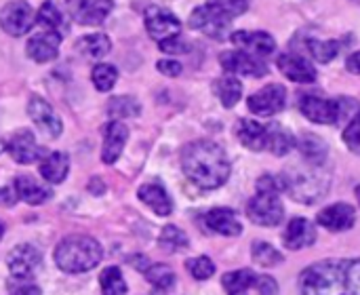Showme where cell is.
I'll return each instance as SVG.
<instances>
[{"label": "cell", "mask_w": 360, "mask_h": 295, "mask_svg": "<svg viewBox=\"0 0 360 295\" xmlns=\"http://www.w3.org/2000/svg\"><path fill=\"white\" fill-rule=\"evenodd\" d=\"M300 295H360V260H325L300 277Z\"/></svg>", "instance_id": "cell-1"}, {"label": "cell", "mask_w": 360, "mask_h": 295, "mask_svg": "<svg viewBox=\"0 0 360 295\" xmlns=\"http://www.w3.org/2000/svg\"><path fill=\"white\" fill-rule=\"evenodd\" d=\"M181 169L200 190L221 188L230 177V161L226 150L209 139H198L184 148Z\"/></svg>", "instance_id": "cell-2"}, {"label": "cell", "mask_w": 360, "mask_h": 295, "mask_svg": "<svg viewBox=\"0 0 360 295\" xmlns=\"http://www.w3.org/2000/svg\"><path fill=\"white\" fill-rule=\"evenodd\" d=\"M249 8L247 0H209L190 15V27L200 30L211 38H226L228 25Z\"/></svg>", "instance_id": "cell-3"}, {"label": "cell", "mask_w": 360, "mask_h": 295, "mask_svg": "<svg viewBox=\"0 0 360 295\" xmlns=\"http://www.w3.org/2000/svg\"><path fill=\"white\" fill-rule=\"evenodd\" d=\"M103 258L101 245L86 234L65 237L55 249V264L68 275H80L93 270Z\"/></svg>", "instance_id": "cell-4"}, {"label": "cell", "mask_w": 360, "mask_h": 295, "mask_svg": "<svg viewBox=\"0 0 360 295\" xmlns=\"http://www.w3.org/2000/svg\"><path fill=\"white\" fill-rule=\"evenodd\" d=\"M285 192H289L291 199L310 205L325 196L329 190V175L323 171V165L308 163L306 167H291L285 175Z\"/></svg>", "instance_id": "cell-5"}, {"label": "cell", "mask_w": 360, "mask_h": 295, "mask_svg": "<svg viewBox=\"0 0 360 295\" xmlns=\"http://www.w3.org/2000/svg\"><path fill=\"white\" fill-rule=\"evenodd\" d=\"M247 215L253 224L272 228L278 226L285 218V207L276 192H257L247 203Z\"/></svg>", "instance_id": "cell-6"}, {"label": "cell", "mask_w": 360, "mask_h": 295, "mask_svg": "<svg viewBox=\"0 0 360 295\" xmlns=\"http://www.w3.org/2000/svg\"><path fill=\"white\" fill-rule=\"evenodd\" d=\"M36 23V13L25 0H13L0 8V27L8 36H23Z\"/></svg>", "instance_id": "cell-7"}, {"label": "cell", "mask_w": 360, "mask_h": 295, "mask_svg": "<svg viewBox=\"0 0 360 295\" xmlns=\"http://www.w3.org/2000/svg\"><path fill=\"white\" fill-rule=\"evenodd\" d=\"M68 15L80 25H99L114 8V0H65Z\"/></svg>", "instance_id": "cell-8"}, {"label": "cell", "mask_w": 360, "mask_h": 295, "mask_svg": "<svg viewBox=\"0 0 360 295\" xmlns=\"http://www.w3.org/2000/svg\"><path fill=\"white\" fill-rule=\"evenodd\" d=\"M302 114L316 125H338L342 120L340 99H323L316 95H304L300 101Z\"/></svg>", "instance_id": "cell-9"}, {"label": "cell", "mask_w": 360, "mask_h": 295, "mask_svg": "<svg viewBox=\"0 0 360 295\" xmlns=\"http://www.w3.org/2000/svg\"><path fill=\"white\" fill-rule=\"evenodd\" d=\"M219 63L230 74H240V76H251V78H262L268 74V65L257 55L247 53V51H226L221 53Z\"/></svg>", "instance_id": "cell-10"}, {"label": "cell", "mask_w": 360, "mask_h": 295, "mask_svg": "<svg viewBox=\"0 0 360 295\" xmlns=\"http://www.w3.org/2000/svg\"><path fill=\"white\" fill-rule=\"evenodd\" d=\"M287 103V89L283 84H266L247 99V106L257 116H274Z\"/></svg>", "instance_id": "cell-11"}, {"label": "cell", "mask_w": 360, "mask_h": 295, "mask_svg": "<svg viewBox=\"0 0 360 295\" xmlns=\"http://www.w3.org/2000/svg\"><path fill=\"white\" fill-rule=\"evenodd\" d=\"M6 150L13 156L15 163L19 165H32L40 158L46 156V150L42 146H38L36 137L32 135L30 129H19L11 135V139L6 142Z\"/></svg>", "instance_id": "cell-12"}, {"label": "cell", "mask_w": 360, "mask_h": 295, "mask_svg": "<svg viewBox=\"0 0 360 295\" xmlns=\"http://www.w3.org/2000/svg\"><path fill=\"white\" fill-rule=\"evenodd\" d=\"M27 114L32 118V123L46 135V137H59L63 131V123L57 116V112L51 108V103L46 99H42L40 95H32L27 101Z\"/></svg>", "instance_id": "cell-13"}, {"label": "cell", "mask_w": 360, "mask_h": 295, "mask_svg": "<svg viewBox=\"0 0 360 295\" xmlns=\"http://www.w3.org/2000/svg\"><path fill=\"white\" fill-rule=\"evenodd\" d=\"M42 264V253L32 245H17L6 256V266L13 275V279L27 281Z\"/></svg>", "instance_id": "cell-14"}, {"label": "cell", "mask_w": 360, "mask_h": 295, "mask_svg": "<svg viewBox=\"0 0 360 295\" xmlns=\"http://www.w3.org/2000/svg\"><path fill=\"white\" fill-rule=\"evenodd\" d=\"M146 30L154 40L162 42L167 38L179 36L181 21L171 11H167L162 6H150L146 11Z\"/></svg>", "instance_id": "cell-15"}, {"label": "cell", "mask_w": 360, "mask_h": 295, "mask_svg": "<svg viewBox=\"0 0 360 295\" xmlns=\"http://www.w3.org/2000/svg\"><path fill=\"white\" fill-rule=\"evenodd\" d=\"M59 34L49 32V30H40L36 34H32V38L27 40V57H32L38 63H46L53 61L59 55V44H61Z\"/></svg>", "instance_id": "cell-16"}, {"label": "cell", "mask_w": 360, "mask_h": 295, "mask_svg": "<svg viewBox=\"0 0 360 295\" xmlns=\"http://www.w3.org/2000/svg\"><path fill=\"white\" fill-rule=\"evenodd\" d=\"M129 139V129L120 120H110L103 127V148H101V161L105 165H114Z\"/></svg>", "instance_id": "cell-17"}, {"label": "cell", "mask_w": 360, "mask_h": 295, "mask_svg": "<svg viewBox=\"0 0 360 295\" xmlns=\"http://www.w3.org/2000/svg\"><path fill=\"white\" fill-rule=\"evenodd\" d=\"M276 63H278V70H281L289 80H293V82L310 84V82L316 80V70H314V65H312L306 57H302V55H297V53H283V55H278Z\"/></svg>", "instance_id": "cell-18"}, {"label": "cell", "mask_w": 360, "mask_h": 295, "mask_svg": "<svg viewBox=\"0 0 360 295\" xmlns=\"http://www.w3.org/2000/svg\"><path fill=\"white\" fill-rule=\"evenodd\" d=\"M232 42L243 46L247 53H253V55H272L276 51V40L272 34L268 32H249V30H238V32H232Z\"/></svg>", "instance_id": "cell-19"}, {"label": "cell", "mask_w": 360, "mask_h": 295, "mask_svg": "<svg viewBox=\"0 0 360 295\" xmlns=\"http://www.w3.org/2000/svg\"><path fill=\"white\" fill-rule=\"evenodd\" d=\"M316 222L331 230V232H344V230H350L356 222V211L346 205V203H335L327 209H323L319 215H316Z\"/></svg>", "instance_id": "cell-20"}, {"label": "cell", "mask_w": 360, "mask_h": 295, "mask_svg": "<svg viewBox=\"0 0 360 295\" xmlns=\"http://www.w3.org/2000/svg\"><path fill=\"white\" fill-rule=\"evenodd\" d=\"M285 247L291 251H300L306 247H312L316 241V228L310 220L306 218H293L283 234Z\"/></svg>", "instance_id": "cell-21"}, {"label": "cell", "mask_w": 360, "mask_h": 295, "mask_svg": "<svg viewBox=\"0 0 360 295\" xmlns=\"http://www.w3.org/2000/svg\"><path fill=\"white\" fill-rule=\"evenodd\" d=\"M202 224L207 226V230L217 232L221 237H238L243 232V224L238 222L236 213L232 209H211L209 213L202 215Z\"/></svg>", "instance_id": "cell-22"}, {"label": "cell", "mask_w": 360, "mask_h": 295, "mask_svg": "<svg viewBox=\"0 0 360 295\" xmlns=\"http://www.w3.org/2000/svg\"><path fill=\"white\" fill-rule=\"evenodd\" d=\"M236 137L245 148H249L253 152H262V150H266L268 129L264 125H259L257 120L243 118L236 123Z\"/></svg>", "instance_id": "cell-23"}, {"label": "cell", "mask_w": 360, "mask_h": 295, "mask_svg": "<svg viewBox=\"0 0 360 295\" xmlns=\"http://www.w3.org/2000/svg\"><path fill=\"white\" fill-rule=\"evenodd\" d=\"M137 196L143 205H148L156 215H171L173 213V201L169 196V192L160 186V184H143L137 190Z\"/></svg>", "instance_id": "cell-24"}, {"label": "cell", "mask_w": 360, "mask_h": 295, "mask_svg": "<svg viewBox=\"0 0 360 295\" xmlns=\"http://www.w3.org/2000/svg\"><path fill=\"white\" fill-rule=\"evenodd\" d=\"M36 23L40 25V30H49L59 36H63L68 32V19L61 13V8L55 4V0L42 2V6L36 13Z\"/></svg>", "instance_id": "cell-25"}, {"label": "cell", "mask_w": 360, "mask_h": 295, "mask_svg": "<svg viewBox=\"0 0 360 295\" xmlns=\"http://www.w3.org/2000/svg\"><path fill=\"white\" fill-rule=\"evenodd\" d=\"M13 188L17 192V196L21 201H25L27 205H42L44 201H49L53 196V192L44 186H40L34 177L30 175H19L13 182Z\"/></svg>", "instance_id": "cell-26"}, {"label": "cell", "mask_w": 360, "mask_h": 295, "mask_svg": "<svg viewBox=\"0 0 360 295\" xmlns=\"http://www.w3.org/2000/svg\"><path fill=\"white\" fill-rule=\"evenodd\" d=\"M70 173V158L65 152H51L40 163V175L49 184H61Z\"/></svg>", "instance_id": "cell-27"}, {"label": "cell", "mask_w": 360, "mask_h": 295, "mask_svg": "<svg viewBox=\"0 0 360 295\" xmlns=\"http://www.w3.org/2000/svg\"><path fill=\"white\" fill-rule=\"evenodd\" d=\"M268 129V142H266V150H270L274 156H287L295 146H297V139L295 135L285 129L283 125H270L266 127Z\"/></svg>", "instance_id": "cell-28"}, {"label": "cell", "mask_w": 360, "mask_h": 295, "mask_svg": "<svg viewBox=\"0 0 360 295\" xmlns=\"http://www.w3.org/2000/svg\"><path fill=\"white\" fill-rule=\"evenodd\" d=\"M297 148L302 156L306 158V163H312V165H325L327 154H329L327 144L314 133H304L297 142Z\"/></svg>", "instance_id": "cell-29"}, {"label": "cell", "mask_w": 360, "mask_h": 295, "mask_svg": "<svg viewBox=\"0 0 360 295\" xmlns=\"http://www.w3.org/2000/svg\"><path fill=\"white\" fill-rule=\"evenodd\" d=\"M76 49L80 51V55H84L86 59H101L110 53L112 42L105 34H86L82 38H78Z\"/></svg>", "instance_id": "cell-30"}, {"label": "cell", "mask_w": 360, "mask_h": 295, "mask_svg": "<svg viewBox=\"0 0 360 295\" xmlns=\"http://www.w3.org/2000/svg\"><path fill=\"white\" fill-rule=\"evenodd\" d=\"M255 283H257V275L249 268L228 272L221 279V285L228 295H247L251 287H255Z\"/></svg>", "instance_id": "cell-31"}, {"label": "cell", "mask_w": 360, "mask_h": 295, "mask_svg": "<svg viewBox=\"0 0 360 295\" xmlns=\"http://www.w3.org/2000/svg\"><path fill=\"white\" fill-rule=\"evenodd\" d=\"M215 95L219 97L224 108H234L243 97V82L234 76H224L215 80Z\"/></svg>", "instance_id": "cell-32"}, {"label": "cell", "mask_w": 360, "mask_h": 295, "mask_svg": "<svg viewBox=\"0 0 360 295\" xmlns=\"http://www.w3.org/2000/svg\"><path fill=\"white\" fill-rule=\"evenodd\" d=\"M146 281L158 291V294H165L169 291L173 285H175V272L167 266V264H150L146 270Z\"/></svg>", "instance_id": "cell-33"}, {"label": "cell", "mask_w": 360, "mask_h": 295, "mask_svg": "<svg viewBox=\"0 0 360 295\" xmlns=\"http://www.w3.org/2000/svg\"><path fill=\"white\" fill-rule=\"evenodd\" d=\"M139 112H141V106L131 95H118V97H112L108 101V114L112 120L133 118V116H139Z\"/></svg>", "instance_id": "cell-34"}, {"label": "cell", "mask_w": 360, "mask_h": 295, "mask_svg": "<svg viewBox=\"0 0 360 295\" xmlns=\"http://www.w3.org/2000/svg\"><path fill=\"white\" fill-rule=\"evenodd\" d=\"M160 247L169 253H177V251H184L190 247V241L186 237V232L177 226H165L162 232H160V239H158Z\"/></svg>", "instance_id": "cell-35"}, {"label": "cell", "mask_w": 360, "mask_h": 295, "mask_svg": "<svg viewBox=\"0 0 360 295\" xmlns=\"http://www.w3.org/2000/svg\"><path fill=\"white\" fill-rule=\"evenodd\" d=\"M99 285H101L103 295H127V283L122 279L120 268H116V266H108L99 275Z\"/></svg>", "instance_id": "cell-36"}, {"label": "cell", "mask_w": 360, "mask_h": 295, "mask_svg": "<svg viewBox=\"0 0 360 295\" xmlns=\"http://www.w3.org/2000/svg\"><path fill=\"white\" fill-rule=\"evenodd\" d=\"M310 55L321 61V63H329L335 59V55L340 53V42L338 40H319V38H310L306 42Z\"/></svg>", "instance_id": "cell-37"}, {"label": "cell", "mask_w": 360, "mask_h": 295, "mask_svg": "<svg viewBox=\"0 0 360 295\" xmlns=\"http://www.w3.org/2000/svg\"><path fill=\"white\" fill-rule=\"evenodd\" d=\"M91 78H93V84L97 91L105 93V91H112V87L116 84L118 80V70L110 63H97L91 72Z\"/></svg>", "instance_id": "cell-38"}, {"label": "cell", "mask_w": 360, "mask_h": 295, "mask_svg": "<svg viewBox=\"0 0 360 295\" xmlns=\"http://www.w3.org/2000/svg\"><path fill=\"white\" fill-rule=\"evenodd\" d=\"M251 256H253V260H255L259 266H266V268L276 266V264L283 262V253L276 251V247H272V245L266 243V241H255L253 247H251Z\"/></svg>", "instance_id": "cell-39"}, {"label": "cell", "mask_w": 360, "mask_h": 295, "mask_svg": "<svg viewBox=\"0 0 360 295\" xmlns=\"http://www.w3.org/2000/svg\"><path fill=\"white\" fill-rule=\"evenodd\" d=\"M186 268H188V272H190L196 281H207V279H211V277L215 275V264H213L211 258H207V256L188 260V262H186Z\"/></svg>", "instance_id": "cell-40"}, {"label": "cell", "mask_w": 360, "mask_h": 295, "mask_svg": "<svg viewBox=\"0 0 360 295\" xmlns=\"http://www.w3.org/2000/svg\"><path fill=\"white\" fill-rule=\"evenodd\" d=\"M344 142L354 154H360V110L350 118L348 127L344 129Z\"/></svg>", "instance_id": "cell-41"}, {"label": "cell", "mask_w": 360, "mask_h": 295, "mask_svg": "<svg viewBox=\"0 0 360 295\" xmlns=\"http://www.w3.org/2000/svg\"><path fill=\"white\" fill-rule=\"evenodd\" d=\"M160 51L162 53H169V55H175V53H188V44L179 38V36H173V38H167L162 42H158Z\"/></svg>", "instance_id": "cell-42"}, {"label": "cell", "mask_w": 360, "mask_h": 295, "mask_svg": "<svg viewBox=\"0 0 360 295\" xmlns=\"http://www.w3.org/2000/svg\"><path fill=\"white\" fill-rule=\"evenodd\" d=\"M17 283H8V294L11 295H40V287L32 285L30 281H19L15 279Z\"/></svg>", "instance_id": "cell-43"}, {"label": "cell", "mask_w": 360, "mask_h": 295, "mask_svg": "<svg viewBox=\"0 0 360 295\" xmlns=\"http://www.w3.org/2000/svg\"><path fill=\"white\" fill-rule=\"evenodd\" d=\"M156 68H158V72H160V74L171 76V78H175V76H179V74H181V63H179V61H175V59H160V61L156 63Z\"/></svg>", "instance_id": "cell-44"}, {"label": "cell", "mask_w": 360, "mask_h": 295, "mask_svg": "<svg viewBox=\"0 0 360 295\" xmlns=\"http://www.w3.org/2000/svg\"><path fill=\"white\" fill-rule=\"evenodd\" d=\"M255 289L259 295H278V283L272 277H257Z\"/></svg>", "instance_id": "cell-45"}, {"label": "cell", "mask_w": 360, "mask_h": 295, "mask_svg": "<svg viewBox=\"0 0 360 295\" xmlns=\"http://www.w3.org/2000/svg\"><path fill=\"white\" fill-rule=\"evenodd\" d=\"M17 192H15V188H2L0 190V205H6V207H11V205H15L17 203Z\"/></svg>", "instance_id": "cell-46"}, {"label": "cell", "mask_w": 360, "mask_h": 295, "mask_svg": "<svg viewBox=\"0 0 360 295\" xmlns=\"http://www.w3.org/2000/svg\"><path fill=\"white\" fill-rule=\"evenodd\" d=\"M346 68H348V72H352V74H360V51L352 53V55L348 57Z\"/></svg>", "instance_id": "cell-47"}, {"label": "cell", "mask_w": 360, "mask_h": 295, "mask_svg": "<svg viewBox=\"0 0 360 295\" xmlns=\"http://www.w3.org/2000/svg\"><path fill=\"white\" fill-rule=\"evenodd\" d=\"M129 262H131V266H135V268H137L139 272H143V270H146V268L150 266V260H148L146 256H133V258H131Z\"/></svg>", "instance_id": "cell-48"}, {"label": "cell", "mask_w": 360, "mask_h": 295, "mask_svg": "<svg viewBox=\"0 0 360 295\" xmlns=\"http://www.w3.org/2000/svg\"><path fill=\"white\" fill-rule=\"evenodd\" d=\"M4 148H6V144H4V142H2V137H0V154L4 152Z\"/></svg>", "instance_id": "cell-49"}, {"label": "cell", "mask_w": 360, "mask_h": 295, "mask_svg": "<svg viewBox=\"0 0 360 295\" xmlns=\"http://www.w3.org/2000/svg\"><path fill=\"white\" fill-rule=\"evenodd\" d=\"M356 199H359V203H360V186L356 188Z\"/></svg>", "instance_id": "cell-50"}, {"label": "cell", "mask_w": 360, "mask_h": 295, "mask_svg": "<svg viewBox=\"0 0 360 295\" xmlns=\"http://www.w3.org/2000/svg\"><path fill=\"white\" fill-rule=\"evenodd\" d=\"M2 234H4V228H2V224H0V239H2Z\"/></svg>", "instance_id": "cell-51"}]
</instances>
